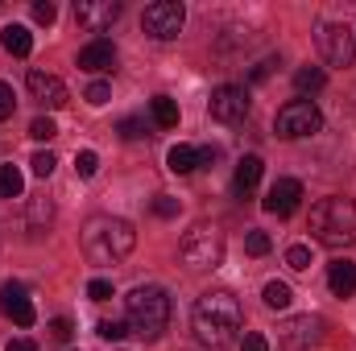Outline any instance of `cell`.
<instances>
[{
  "label": "cell",
  "mask_w": 356,
  "mask_h": 351,
  "mask_svg": "<svg viewBox=\"0 0 356 351\" xmlns=\"http://www.w3.org/2000/svg\"><path fill=\"white\" fill-rule=\"evenodd\" d=\"M241 323H245V314H241V302H236L232 289H207V293L195 302V310H191V331H195V339L211 351L228 348V343L236 339Z\"/></svg>",
  "instance_id": "obj_1"
},
{
  "label": "cell",
  "mask_w": 356,
  "mask_h": 351,
  "mask_svg": "<svg viewBox=\"0 0 356 351\" xmlns=\"http://www.w3.org/2000/svg\"><path fill=\"white\" fill-rule=\"evenodd\" d=\"M137 248V232L120 215H91L83 223V252L91 264H120Z\"/></svg>",
  "instance_id": "obj_2"
},
{
  "label": "cell",
  "mask_w": 356,
  "mask_h": 351,
  "mask_svg": "<svg viewBox=\"0 0 356 351\" xmlns=\"http://www.w3.org/2000/svg\"><path fill=\"white\" fill-rule=\"evenodd\" d=\"M311 236L327 248H348L356 244V203L344 194H327L311 207Z\"/></svg>",
  "instance_id": "obj_3"
},
{
  "label": "cell",
  "mask_w": 356,
  "mask_h": 351,
  "mask_svg": "<svg viewBox=\"0 0 356 351\" xmlns=\"http://www.w3.org/2000/svg\"><path fill=\"white\" fill-rule=\"evenodd\" d=\"M124 314H129V331L141 339H158L170 327V293L162 285H137L124 298Z\"/></svg>",
  "instance_id": "obj_4"
},
{
  "label": "cell",
  "mask_w": 356,
  "mask_h": 351,
  "mask_svg": "<svg viewBox=\"0 0 356 351\" xmlns=\"http://www.w3.org/2000/svg\"><path fill=\"white\" fill-rule=\"evenodd\" d=\"M224 232L216 228V223H195L186 236H182V244H178V257L186 268H216V264L224 261Z\"/></svg>",
  "instance_id": "obj_5"
},
{
  "label": "cell",
  "mask_w": 356,
  "mask_h": 351,
  "mask_svg": "<svg viewBox=\"0 0 356 351\" xmlns=\"http://www.w3.org/2000/svg\"><path fill=\"white\" fill-rule=\"evenodd\" d=\"M273 128H277V137H286V141H298V137H315V132L323 128V116H319L315 99H290V103L277 112Z\"/></svg>",
  "instance_id": "obj_6"
},
{
  "label": "cell",
  "mask_w": 356,
  "mask_h": 351,
  "mask_svg": "<svg viewBox=\"0 0 356 351\" xmlns=\"http://www.w3.org/2000/svg\"><path fill=\"white\" fill-rule=\"evenodd\" d=\"M315 46H319V54H323V62L327 67H353L356 58V37L348 25H340V21H323L319 29H315Z\"/></svg>",
  "instance_id": "obj_7"
},
{
  "label": "cell",
  "mask_w": 356,
  "mask_h": 351,
  "mask_svg": "<svg viewBox=\"0 0 356 351\" xmlns=\"http://www.w3.org/2000/svg\"><path fill=\"white\" fill-rule=\"evenodd\" d=\"M323 343V318L319 314H294L277 323V351H315Z\"/></svg>",
  "instance_id": "obj_8"
},
{
  "label": "cell",
  "mask_w": 356,
  "mask_h": 351,
  "mask_svg": "<svg viewBox=\"0 0 356 351\" xmlns=\"http://www.w3.org/2000/svg\"><path fill=\"white\" fill-rule=\"evenodd\" d=\"M182 21H186V8L178 4V0H154V4H145V12H141V29L149 33V37H158V42H170L182 33Z\"/></svg>",
  "instance_id": "obj_9"
},
{
  "label": "cell",
  "mask_w": 356,
  "mask_h": 351,
  "mask_svg": "<svg viewBox=\"0 0 356 351\" xmlns=\"http://www.w3.org/2000/svg\"><path fill=\"white\" fill-rule=\"evenodd\" d=\"M207 112H211L216 124H241L249 116V91L241 87V83H224V87L211 91Z\"/></svg>",
  "instance_id": "obj_10"
},
{
  "label": "cell",
  "mask_w": 356,
  "mask_h": 351,
  "mask_svg": "<svg viewBox=\"0 0 356 351\" xmlns=\"http://www.w3.org/2000/svg\"><path fill=\"white\" fill-rule=\"evenodd\" d=\"M116 17H120V0H75V21H79L88 33L112 29Z\"/></svg>",
  "instance_id": "obj_11"
},
{
  "label": "cell",
  "mask_w": 356,
  "mask_h": 351,
  "mask_svg": "<svg viewBox=\"0 0 356 351\" xmlns=\"http://www.w3.org/2000/svg\"><path fill=\"white\" fill-rule=\"evenodd\" d=\"M298 203H302V182L298 178H277L273 186H269L266 194V207L269 215H277V219H286V215H294L298 211Z\"/></svg>",
  "instance_id": "obj_12"
},
{
  "label": "cell",
  "mask_w": 356,
  "mask_h": 351,
  "mask_svg": "<svg viewBox=\"0 0 356 351\" xmlns=\"http://www.w3.org/2000/svg\"><path fill=\"white\" fill-rule=\"evenodd\" d=\"M0 314L13 318L17 327H33V302H29L25 285H17V281L0 285Z\"/></svg>",
  "instance_id": "obj_13"
},
{
  "label": "cell",
  "mask_w": 356,
  "mask_h": 351,
  "mask_svg": "<svg viewBox=\"0 0 356 351\" xmlns=\"http://www.w3.org/2000/svg\"><path fill=\"white\" fill-rule=\"evenodd\" d=\"M25 87H29V95H33L42 108H63V103H67V83L54 79V75H46V71H29V75H25Z\"/></svg>",
  "instance_id": "obj_14"
},
{
  "label": "cell",
  "mask_w": 356,
  "mask_h": 351,
  "mask_svg": "<svg viewBox=\"0 0 356 351\" xmlns=\"http://www.w3.org/2000/svg\"><path fill=\"white\" fill-rule=\"evenodd\" d=\"M112 67H116V46H112L108 37H95V42H88V46L79 50V71L104 75V71H112Z\"/></svg>",
  "instance_id": "obj_15"
},
{
  "label": "cell",
  "mask_w": 356,
  "mask_h": 351,
  "mask_svg": "<svg viewBox=\"0 0 356 351\" xmlns=\"http://www.w3.org/2000/svg\"><path fill=\"white\" fill-rule=\"evenodd\" d=\"M261 174H266V162H261V157H245V162L236 166V178H232V194H236V198H253Z\"/></svg>",
  "instance_id": "obj_16"
},
{
  "label": "cell",
  "mask_w": 356,
  "mask_h": 351,
  "mask_svg": "<svg viewBox=\"0 0 356 351\" xmlns=\"http://www.w3.org/2000/svg\"><path fill=\"white\" fill-rule=\"evenodd\" d=\"M327 285L336 298H353L356 293V264L353 261H332L327 264Z\"/></svg>",
  "instance_id": "obj_17"
},
{
  "label": "cell",
  "mask_w": 356,
  "mask_h": 351,
  "mask_svg": "<svg viewBox=\"0 0 356 351\" xmlns=\"http://www.w3.org/2000/svg\"><path fill=\"white\" fill-rule=\"evenodd\" d=\"M0 46H4L13 58H29V50H33V33H29L25 25H4V29H0Z\"/></svg>",
  "instance_id": "obj_18"
},
{
  "label": "cell",
  "mask_w": 356,
  "mask_h": 351,
  "mask_svg": "<svg viewBox=\"0 0 356 351\" xmlns=\"http://www.w3.org/2000/svg\"><path fill=\"white\" fill-rule=\"evenodd\" d=\"M50 219H54V207H50L46 198H33V203H29V211H25V232L38 240V236L50 228Z\"/></svg>",
  "instance_id": "obj_19"
},
{
  "label": "cell",
  "mask_w": 356,
  "mask_h": 351,
  "mask_svg": "<svg viewBox=\"0 0 356 351\" xmlns=\"http://www.w3.org/2000/svg\"><path fill=\"white\" fill-rule=\"evenodd\" d=\"M166 166H170V174H195V170H199V149L175 145V149L166 153Z\"/></svg>",
  "instance_id": "obj_20"
},
{
  "label": "cell",
  "mask_w": 356,
  "mask_h": 351,
  "mask_svg": "<svg viewBox=\"0 0 356 351\" xmlns=\"http://www.w3.org/2000/svg\"><path fill=\"white\" fill-rule=\"evenodd\" d=\"M149 116H154L158 128H175L178 124V103L170 95H154V99H149Z\"/></svg>",
  "instance_id": "obj_21"
},
{
  "label": "cell",
  "mask_w": 356,
  "mask_h": 351,
  "mask_svg": "<svg viewBox=\"0 0 356 351\" xmlns=\"http://www.w3.org/2000/svg\"><path fill=\"white\" fill-rule=\"evenodd\" d=\"M261 302H266L269 310H286V306L294 302V293H290L286 281H269L266 289H261Z\"/></svg>",
  "instance_id": "obj_22"
},
{
  "label": "cell",
  "mask_w": 356,
  "mask_h": 351,
  "mask_svg": "<svg viewBox=\"0 0 356 351\" xmlns=\"http://www.w3.org/2000/svg\"><path fill=\"white\" fill-rule=\"evenodd\" d=\"M21 190H25V178L17 166H0V198H21Z\"/></svg>",
  "instance_id": "obj_23"
},
{
  "label": "cell",
  "mask_w": 356,
  "mask_h": 351,
  "mask_svg": "<svg viewBox=\"0 0 356 351\" xmlns=\"http://www.w3.org/2000/svg\"><path fill=\"white\" fill-rule=\"evenodd\" d=\"M323 83H327V75H323L319 67H302V71L294 75V87L302 91V95H315V91H323Z\"/></svg>",
  "instance_id": "obj_24"
},
{
  "label": "cell",
  "mask_w": 356,
  "mask_h": 351,
  "mask_svg": "<svg viewBox=\"0 0 356 351\" xmlns=\"http://www.w3.org/2000/svg\"><path fill=\"white\" fill-rule=\"evenodd\" d=\"M286 268L307 273V268H311V248H307V244H290V248H286Z\"/></svg>",
  "instance_id": "obj_25"
},
{
  "label": "cell",
  "mask_w": 356,
  "mask_h": 351,
  "mask_svg": "<svg viewBox=\"0 0 356 351\" xmlns=\"http://www.w3.org/2000/svg\"><path fill=\"white\" fill-rule=\"evenodd\" d=\"M245 248H249V257H266L269 248H273V240H269V232H261V228H253V232L245 236Z\"/></svg>",
  "instance_id": "obj_26"
},
{
  "label": "cell",
  "mask_w": 356,
  "mask_h": 351,
  "mask_svg": "<svg viewBox=\"0 0 356 351\" xmlns=\"http://www.w3.org/2000/svg\"><path fill=\"white\" fill-rule=\"evenodd\" d=\"M95 331H99V339H108V343H120V339L129 335V323H116V318H104V323H99Z\"/></svg>",
  "instance_id": "obj_27"
},
{
  "label": "cell",
  "mask_w": 356,
  "mask_h": 351,
  "mask_svg": "<svg viewBox=\"0 0 356 351\" xmlns=\"http://www.w3.org/2000/svg\"><path fill=\"white\" fill-rule=\"evenodd\" d=\"M29 137H33V141H54V137H58V128H54V120H50V116H38V120L29 124Z\"/></svg>",
  "instance_id": "obj_28"
},
{
  "label": "cell",
  "mask_w": 356,
  "mask_h": 351,
  "mask_svg": "<svg viewBox=\"0 0 356 351\" xmlns=\"http://www.w3.org/2000/svg\"><path fill=\"white\" fill-rule=\"evenodd\" d=\"M116 132H120L124 141H141V137H145V124H141L137 116H124V120L116 124Z\"/></svg>",
  "instance_id": "obj_29"
},
{
  "label": "cell",
  "mask_w": 356,
  "mask_h": 351,
  "mask_svg": "<svg viewBox=\"0 0 356 351\" xmlns=\"http://www.w3.org/2000/svg\"><path fill=\"white\" fill-rule=\"evenodd\" d=\"M29 166H33V174H38V178H50L58 162H54V153H50V149H42V153H33V162H29Z\"/></svg>",
  "instance_id": "obj_30"
},
{
  "label": "cell",
  "mask_w": 356,
  "mask_h": 351,
  "mask_svg": "<svg viewBox=\"0 0 356 351\" xmlns=\"http://www.w3.org/2000/svg\"><path fill=\"white\" fill-rule=\"evenodd\" d=\"M112 293H116V289H112V281H108V277H95V281H88V298H91V302H108Z\"/></svg>",
  "instance_id": "obj_31"
},
{
  "label": "cell",
  "mask_w": 356,
  "mask_h": 351,
  "mask_svg": "<svg viewBox=\"0 0 356 351\" xmlns=\"http://www.w3.org/2000/svg\"><path fill=\"white\" fill-rule=\"evenodd\" d=\"M75 170H79V178H95V170H99V157H95L91 149L75 153Z\"/></svg>",
  "instance_id": "obj_32"
},
{
  "label": "cell",
  "mask_w": 356,
  "mask_h": 351,
  "mask_svg": "<svg viewBox=\"0 0 356 351\" xmlns=\"http://www.w3.org/2000/svg\"><path fill=\"white\" fill-rule=\"evenodd\" d=\"M13 112H17V95L8 83H0V120H13Z\"/></svg>",
  "instance_id": "obj_33"
},
{
  "label": "cell",
  "mask_w": 356,
  "mask_h": 351,
  "mask_svg": "<svg viewBox=\"0 0 356 351\" xmlns=\"http://www.w3.org/2000/svg\"><path fill=\"white\" fill-rule=\"evenodd\" d=\"M154 215L175 219V215H178V198H170V194H158V198H154Z\"/></svg>",
  "instance_id": "obj_34"
},
{
  "label": "cell",
  "mask_w": 356,
  "mask_h": 351,
  "mask_svg": "<svg viewBox=\"0 0 356 351\" xmlns=\"http://www.w3.org/2000/svg\"><path fill=\"white\" fill-rule=\"evenodd\" d=\"M54 17H58V8H54L50 0H38V4H33V21H38V25H54Z\"/></svg>",
  "instance_id": "obj_35"
},
{
  "label": "cell",
  "mask_w": 356,
  "mask_h": 351,
  "mask_svg": "<svg viewBox=\"0 0 356 351\" xmlns=\"http://www.w3.org/2000/svg\"><path fill=\"white\" fill-rule=\"evenodd\" d=\"M71 331H75V327H71V318H54V323H50V339H54V343H67V339H71Z\"/></svg>",
  "instance_id": "obj_36"
},
{
  "label": "cell",
  "mask_w": 356,
  "mask_h": 351,
  "mask_svg": "<svg viewBox=\"0 0 356 351\" xmlns=\"http://www.w3.org/2000/svg\"><path fill=\"white\" fill-rule=\"evenodd\" d=\"M108 95H112V87H108L104 79H95V83L88 87V103H95V108H99V103H108Z\"/></svg>",
  "instance_id": "obj_37"
},
{
  "label": "cell",
  "mask_w": 356,
  "mask_h": 351,
  "mask_svg": "<svg viewBox=\"0 0 356 351\" xmlns=\"http://www.w3.org/2000/svg\"><path fill=\"white\" fill-rule=\"evenodd\" d=\"M241 351H269V339L266 335H257V331H249V335L241 339Z\"/></svg>",
  "instance_id": "obj_38"
},
{
  "label": "cell",
  "mask_w": 356,
  "mask_h": 351,
  "mask_svg": "<svg viewBox=\"0 0 356 351\" xmlns=\"http://www.w3.org/2000/svg\"><path fill=\"white\" fill-rule=\"evenodd\" d=\"M273 67H277V62H273V58H266L261 67H253V75H249V79H253V83H261V79H269V71H273Z\"/></svg>",
  "instance_id": "obj_39"
},
{
  "label": "cell",
  "mask_w": 356,
  "mask_h": 351,
  "mask_svg": "<svg viewBox=\"0 0 356 351\" xmlns=\"http://www.w3.org/2000/svg\"><path fill=\"white\" fill-rule=\"evenodd\" d=\"M4 351H38V343H33V339H8Z\"/></svg>",
  "instance_id": "obj_40"
}]
</instances>
